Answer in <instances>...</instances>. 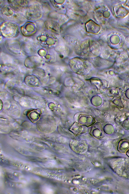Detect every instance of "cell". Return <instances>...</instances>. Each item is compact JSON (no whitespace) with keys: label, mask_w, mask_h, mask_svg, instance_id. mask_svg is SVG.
Instances as JSON below:
<instances>
[{"label":"cell","mask_w":129,"mask_h":194,"mask_svg":"<svg viewBox=\"0 0 129 194\" xmlns=\"http://www.w3.org/2000/svg\"><path fill=\"white\" fill-rule=\"evenodd\" d=\"M127 154L128 157H129V150L127 153Z\"/></svg>","instance_id":"2"},{"label":"cell","mask_w":129,"mask_h":194,"mask_svg":"<svg viewBox=\"0 0 129 194\" xmlns=\"http://www.w3.org/2000/svg\"><path fill=\"white\" fill-rule=\"evenodd\" d=\"M116 161L113 160L112 162V168L119 175L123 176L129 177V160L122 158H116Z\"/></svg>","instance_id":"1"}]
</instances>
